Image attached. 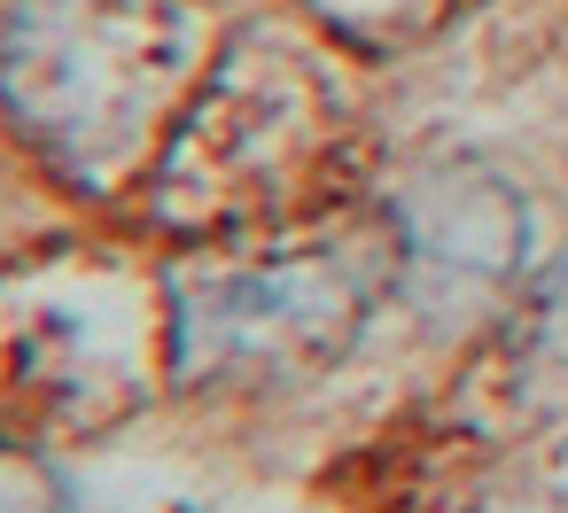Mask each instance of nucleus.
<instances>
[{
	"instance_id": "1",
	"label": "nucleus",
	"mask_w": 568,
	"mask_h": 513,
	"mask_svg": "<svg viewBox=\"0 0 568 513\" xmlns=\"http://www.w3.org/2000/svg\"><path fill=\"white\" fill-rule=\"evenodd\" d=\"M195 0H17L0 32V102L79 187H118L187 117Z\"/></svg>"
},
{
	"instance_id": "2",
	"label": "nucleus",
	"mask_w": 568,
	"mask_h": 513,
	"mask_svg": "<svg viewBox=\"0 0 568 513\" xmlns=\"http://www.w3.org/2000/svg\"><path fill=\"white\" fill-rule=\"evenodd\" d=\"M327 133L335 102L312 63H296L288 48H234L172 125L156 203L187 234L257 226L312 187V172L327 164Z\"/></svg>"
},
{
	"instance_id": "4",
	"label": "nucleus",
	"mask_w": 568,
	"mask_h": 513,
	"mask_svg": "<svg viewBox=\"0 0 568 513\" xmlns=\"http://www.w3.org/2000/svg\"><path fill=\"white\" fill-rule=\"evenodd\" d=\"M537 366H545L552 381H568V265L552 273V288H545V304H537Z\"/></svg>"
},
{
	"instance_id": "3",
	"label": "nucleus",
	"mask_w": 568,
	"mask_h": 513,
	"mask_svg": "<svg viewBox=\"0 0 568 513\" xmlns=\"http://www.w3.org/2000/svg\"><path fill=\"white\" fill-rule=\"evenodd\" d=\"M366 319V257H273L187 273L172 288V358L180 381H273L327 366Z\"/></svg>"
}]
</instances>
